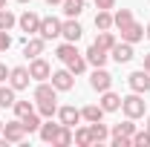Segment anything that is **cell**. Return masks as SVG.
Listing matches in <instances>:
<instances>
[{"label": "cell", "instance_id": "obj_23", "mask_svg": "<svg viewBox=\"0 0 150 147\" xmlns=\"http://www.w3.org/2000/svg\"><path fill=\"white\" fill-rule=\"evenodd\" d=\"M55 147H67V144H75V133L72 127H67V124H61V130H58V136H55V141H52Z\"/></svg>", "mask_w": 150, "mask_h": 147}, {"label": "cell", "instance_id": "obj_1", "mask_svg": "<svg viewBox=\"0 0 150 147\" xmlns=\"http://www.w3.org/2000/svg\"><path fill=\"white\" fill-rule=\"evenodd\" d=\"M144 104H147V101L142 98V92H130V95L121 98V110H124V115L133 118V121L144 115Z\"/></svg>", "mask_w": 150, "mask_h": 147}, {"label": "cell", "instance_id": "obj_31", "mask_svg": "<svg viewBox=\"0 0 150 147\" xmlns=\"http://www.w3.org/2000/svg\"><path fill=\"white\" fill-rule=\"evenodd\" d=\"M95 43H98L101 49H107V52H110L112 46H115V35H112L110 29H107V32H98V37H95Z\"/></svg>", "mask_w": 150, "mask_h": 147}, {"label": "cell", "instance_id": "obj_13", "mask_svg": "<svg viewBox=\"0 0 150 147\" xmlns=\"http://www.w3.org/2000/svg\"><path fill=\"white\" fill-rule=\"evenodd\" d=\"M84 58H87V64H90V66H104V64H107V58H110V52H107V49H101L98 43H93V46L84 52Z\"/></svg>", "mask_w": 150, "mask_h": 147}, {"label": "cell", "instance_id": "obj_44", "mask_svg": "<svg viewBox=\"0 0 150 147\" xmlns=\"http://www.w3.org/2000/svg\"><path fill=\"white\" fill-rule=\"evenodd\" d=\"M18 3H32V0H18Z\"/></svg>", "mask_w": 150, "mask_h": 147}, {"label": "cell", "instance_id": "obj_11", "mask_svg": "<svg viewBox=\"0 0 150 147\" xmlns=\"http://www.w3.org/2000/svg\"><path fill=\"white\" fill-rule=\"evenodd\" d=\"M133 55H136V52H133V43H127V40L115 43V46L110 49V58L115 61V64H130V61H133Z\"/></svg>", "mask_w": 150, "mask_h": 147}, {"label": "cell", "instance_id": "obj_27", "mask_svg": "<svg viewBox=\"0 0 150 147\" xmlns=\"http://www.w3.org/2000/svg\"><path fill=\"white\" fill-rule=\"evenodd\" d=\"M127 23H133V12L130 9H118V12L112 15V26H115V29H124Z\"/></svg>", "mask_w": 150, "mask_h": 147}, {"label": "cell", "instance_id": "obj_7", "mask_svg": "<svg viewBox=\"0 0 150 147\" xmlns=\"http://www.w3.org/2000/svg\"><path fill=\"white\" fill-rule=\"evenodd\" d=\"M49 81H52V87H55L58 92H69L75 87V75L69 72V69H58V72H52Z\"/></svg>", "mask_w": 150, "mask_h": 147}, {"label": "cell", "instance_id": "obj_8", "mask_svg": "<svg viewBox=\"0 0 150 147\" xmlns=\"http://www.w3.org/2000/svg\"><path fill=\"white\" fill-rule=\"evenodd\" d=\"M29 81H32V75H29V66H12L9 69V84L15 87V90H26L29 87Z\"/></svg>", "mask_w": 150, "mask_h": 147}, {"label": "cell", "instance_id": "obj_22", "mask_svg": "<svg viewBox=\"0 0 150 147\" xmlns=\"http://www.w3.org/2000/svg\"><path fill=\"white\" fill-rule=\"evenodd\" d=\"M87 127H90V136H93V144H101V141H107V136H110L107 124H101V121H93V124H87Z\"/></svg>", "mask_w": 150, "mask_h": 147}, {"label": "cell", "instance_id": "obj_35", "mask_svg": "<svg viewBox=\"0 0 150 147\" xmlns=\"http://www.w3.org/2000/svg\"><path fill=\"white\" fill-rule=\"evenodd\" d=\"M12 110H15L18 118H23V115H29V112L35 110V104H32V101H15V107H12Z\"/></svg>", "mask_w": 150, "mask_h": 147}, {"label": "cell", "instance_id": "obj_45", "mask_svg": "<svg viewBox=\"0 0 150 147\" xmlns=\"http://www.w3.org/2000/svg\"><path fill=\"white\" fill-rule=\"evenodd\" d=\"M0 133H3V121H0Z\"/></svg>", "mask_w": 150, "mask_h": 147}, {"label": "cell", "instance_id": "obj_40", "mask_svg": "<svg viewBox=\"0 0 150 147\" xmlns=\"http://www.w3.org/2000/svg\"><path fill=\"white\" fill-rule=\"evenodd\" d=\"M46 3H49V6H61L64 0H46Z\"/></svg>", "mask_w": 150, "mask_h": 147}, {"label": "cell", "instance_id": "obj_10", "mask_svg": "<svg viewBox=\"0 0 150 147\" xmlns=\"http://www.w3.org/2000/svg\"><path fill=\"white\" fill-rule=\"evenodd\" d=\"M29 75H32V81H49L52 66H49L43 58H32V64H29Z\"/></svg>", "mask_w": 150, "mask_h": 147}, {"label": "cell", "instance_id": "obj_39", "mask_svg": "<svg viewBox=\"0 0 150 147\" xmlns=\"http://www.w3.org/2000/svg\"><path fill=\"white\" fill-rule=\"evenodd\" d=\"M144 69H147V72H150V52H147V55H144Z\"/></svg>", "mask_w": 150, "mask_h": 147}, {"label": "cell", "instance_id": "obj_25", "mask_svg": "<svg viewBox=\"0 0 150 147\" xmlns=\"http://www.w3.org/2000/svg\"><path fill=\"white\" fill-rule=\"evenodd\" d=\"M75 55H78V49H75V43H69V40H64V43L55 49V58H58V61H64V64L72 61Z\"/></svg>", "mask_w": 150, "mask_h": 147}, {"label": "cell", "instance_id": "obj_29", "mask_svg": "<svg viewBox=\"0 0 150 147\" xmlns=\"http://www.w3.org/2000/svg\"><path fill=\"white\" fill-rule=\"evenodd\" d=\"M130 141H133V147H150V130L144 127V130H136L130 136Z\"/></svg>", "mask_w": 150, "mask_h": 147}, {"label": "cell", "instance_id": "obj_33", "mask_svg": "<svg viewBox=\"0 0 150 147\" xmlns=\"http://www.w3.org/2000/svg\"><path fill=\"white\" fill-rule=\"evenodd\" d=\"M38 112L43 118H52V115H58V104L55 101H38Z\"/></svg>", "mask_w": 150, "mask_h": 147}, {"label": "cell", "instance_id": "obj_12", "mask_svg": "<svg viewBox=\"0 0 150 147\" xmlns=\"http://www.w3.org/2000/svg\"><path fill=\"white\" fill-rule=\"evenodd\" d=\"M43 43H46V40H43V37L38 35V37H26V40H23V55L29 58V61H32V58H40L43 55Z\"/></svg>", "mask_w": 150, "mask_h": 147}, {"label": "cell", "instance_id": "obj_6", "mask_svg": "<svg viewBox=\"0 0 150 147\" xmlns=\"http://www.w3.org/2000/svg\"><path fill=\"white\" fill-rule=\"evenodd\" d=\"M90 87H93L95 92H104V90H110L112 87V75L104 69V66H95L93 75H90Z\"/></svg>", "mask_w": 150, "mask_h": 147}, {"label": "cell", "instance_id": "obj_37", "mask_svg": "<svg viewBox=\"0 0 150 147\" xmlns=\"http://www.w3.org/2000/svg\"><path fill=\"white\" fill-rule=\"evenodd\" d=\"M115 0H95V9H112Z\"/></svg>", "mask_w": 150, "mask_h": 147}, {"label": "cell", "instance_id": "obj_34", "mask_svg": "<svg viewBox=\"0 0 150 147\" xmlns=\"http://www.w3.org/2000/svg\"><path fill=\"white\" fill-rule=\"evenodd\" d=\"M133 133H136L133 118H127V121H121V124H115V127H112V136H133Z\"/></svg>", "mask_w": 150, "mask_h": 147}, {"label": "cell", "instance_id": "obj_41", "mask_svg": "<svg viewBox=\"0 0 150 147\" xmlns=\"http://www.w3.org/2000/svg\"><path fill=\"white\" fill-rule=\"evenodd\" d=\"M144 35H147V37H150V23H147V29H144Z\"/></svg>", "mask_w": 150, "mask_h": 147}, {"label": "cell", "instance_id": "obj_19", "mask_svg": "<svg viewBox=\"0 0 150 147\" xmlns=\"http://www.w3.org/2000/svg\"><path fill=\"white\" fill-rule=\"evenodd\" d=\"M81 118H84L87 124H93V121H104V107H101V104H87V107L81 110Z\"/></svg>", "mask_w": 150, "mask_h": 147}, {"label": "cell", "instance_id": "obj_18", "mask_svg": "<svg viewBox=\"0 0 150 147\" xmlns=\"http://www.w3.org/2000/svg\"><path fill=\"white\" fill-rule=\"evenodd\" d=\"M58 130H61V121L55 124L52 118H46V121L40 124V130H38V133H40V139H43L46 144H52V141H55V136H58Z\"/></svg>", "mask_w": 150, "mask_h": 147}, {"label": "cell", "instance_id": "obj_3", "mask_svg": "<svg viewBox=\"0 0 150 147\" xmlns=\"http://www.w3.org/2000/svg\"><path fill=\"white\" fill-rule=\"evenodd\" d=\"M3 136H6V141H9V144H20V141L26 139L23 121H20V118H15V121H6V124H3Z\"/></svg>", "mask_w": 150, "mask_h": 147}, {"label": "cell", "instance_id": "obj_38", "mask_svg": "<svg viewBox=\"0 0 150 147\" xmlns=\"http://www.w3.org/2000/svg\"><path fill=\"white\" fill-rule=\"evenodd\" d=\"M3 81H9V66H6V64H0V84H3Z\"/></svg>", "mask_w": 150, "mask_h": 147}, {"label": "cell", "instance_id": "obj_24", "mask_svg": "<svg viewBox=\"0 0 150 147\" xmlns=\"http://www.w3.org/2000/svg\"><path fill=\"white\" fill-rule=\"evenodd\" d=\"M95 29H98V32L112 29V12L110 9H98V15H95Z\"/></svg>", "mask_w": 150, "mask_h": 147}, {"label": "cell", "instance_id": "obj_28", "mask_svg": "<svg viewBox=\"0 0 150 147\" xmlns=\"http://www.w3.org/2000/svg\"><path fill=\"white\" fill-rule=\"evenodd\" d=\"M67 69H69L72 75H81L84 69H87V58H84L81 52H78V55H75L72 61H67Z\"/></svg>", "mask_w": 150, "mask_h": 147}, {"label": "cell", "instance_id": "obj_20", "mask_svg": "<svg viewBox=\"0 0 150 147\" xmlns=\"http://www.w3.org/2000/svg\"><path fill=\"white\" fill-rule=\"evenodd\" d=\"M61 9H64L67 18H81V12L87 9V0H64Z\"/></svg>", "mask_w": 150, "mask_h": 147}, {"label": "cell", "instance_id": "obj_26", "mask_svg": "<svg viewBox=\"0 0 150 147\" xmlns=\"http://www.w3.org/2000/svg\"><path fill=\"white\" fill-rule=\"evenodd\" d=\"M15 87H12V84H6V87H0V107H3V110H6V107H15V101H18V98H15Z\"/></svg>", "mask_w": 150, "mask_h": 147}, {"label": "cell", "instance_id": "obj_2", "mask_svg": "<svg viewBox=\"0 0 150 147\" xmlns=\"http://www.w3.org/2000/svg\"><path fill=\"white\" fill-rule=\"evenodd\" d=\"M127 84H130L133 92H142V95H147L150 92V72L142 66V69H136V72L127 75Z\"/></svg>", "mask_w": 150, "mask_h": 147}, {"label": "cell", "instance_id": "obj_42", "mask_svg": "<svg viewBox=\"0 0 150 147\" xmlns=\"http://www.w3.org/2000/svg\"><path fill=\"white\" fill-rule=\"evenodd\" d=\"M0 9H6V0H0Z\"/></svg>", "mask_w": 150, "mask_h": 147}, {"label": "cell", "instance_id": "obj_15", "mask_svg": "<svg viewBox=\"0 0 150 147\" xmlns=\"http://www.w3.org/2000/svg\"><path fill=\"white\" fill-rule=\"evenodd\" d=\"M58 121H61V124H67V127H75V124L81 121V110H75L72 104L58 107Z\"/></svg>", "mask_w": 150, "mask_h": 147}, {"label": "cell", "instance_id": "obj_9", "mask_svg": "<svg viewBox=\"0 0 150 147\" xmlns=\"http://www.w3.org/2000/svg\"><path fill=\"white\" fill-rule=\"evenodd\" d=\"M18 26L26 32V37H29V35H38V29H40V15H35V12L26 9V12L18 18Z\"/></svg>", "mask_w": 150, "mask_h": 147}, {"label": "cell", "instance_id": "obj_43", "mask_svg": "<svg viewBox=\"0 0 150 147\" xmlns=\"http://www.w3.org/2000/svg\"><path fill=\"white\" fill-rule=\"evenodd\" d=\"M144 127H147V130H150V115H147V124H144Z\"/></svg>", "mask_w": 150, "mask_h": 147}, {"label": "cell", "instance_id": "obj_14", "mask_svg": "<svg viewBox=\"0 0 150 147\" xmlns=\"http://www.w3.org/2000/svg\"><path fill=\"white\" fill-rule=\"evenodd\" d=\"M118 32H121V40H127V43H139V40L144 37V26L133 20V23H127V26L118 29Z\"/></svg>", "mask_w": 150, "mask_h": 147}, {"label": "cell", "instance_id": "obj_21", "mask_svg": "<svg viewBox=\"0 0 150 147\" xmlns=\"http://www.w3.org/2000/svg\"><path fill=\"white\" fill-rule=\"evenodd\" d=\"M20 121H23V130H26V133H38V130H40V124H43V115L32 110L29 115H23Z\"/></svg>", "mask_w": 150, "mask_h": 147}, {"label": "cell", "instance_id": "obj_32", "mask_svg": "<svg viewBox=\"0 0 150 147\" xmlns=\"http://www.w3.org/2000/svg\"><path fill=\"white\" fill-rule=\"evenodd\" d=\"M15 23H18V18H15L9 9H0V32H9Z\"/></svg>", "mask_w": 150, "mask_h": 147}, {"label": "cell", "instance_id": "obj_17", "mask_svg": "<svg viewBox=\"0 0 150 147\" xmlns=\"http://www.w3.org/2000/svg\"><path fill=\"white\" fill-rule=\"evenodd\" d=\"M98 104L104 107V112H115V110H121V95H115L112 90H104Z\"/></svg>", "mask_w": 150, "mask_h": 147}, {"label": "cell", "instance_id": "obj_5", "mask_svg": "<svg viewBox=\"0 0 150 147\" xmlns=\"http://www.w3.org/2000/svg\"><path fill=\"white\" fill-rule=\"evenodd\" d=\"M81 35H84V29H81L78 18H67L64 23H61V37H64V40L78 43V40H81Z\"/></svg>", "mask_w": 150, "mask_h": 147}, {"label": "cell", "instance_id": "obj_30", "mask_svg": "<svg viewBox=\"0 0 150 147\" xmlns=\"http://www.w3.org/2000/svg\"><path fill=\"white\" fill-rule=\"evenodd\" d=\"M75 144H78V147H93L90 127H78V130H75Z\"/></svg>", "mask_w": 150, "mask_h": 147}, {"label": "cell", "instance_id": "obj_4", "mask_svg": "<svg viewBox=\"0 0 150 147\" xmlns=\"http://www.w3.org/2000/svg\"><path fill=\"white\" fill-rule=\"evenodd\" d=\"M61 23L64 20H58V18H40V29H38V35L43 37V40H52V37H61Z\"/></svg>", "mask_w": 150, "mask_h": 147}, {"label": "cell", "instance_id": "obj_16", "mask_svg": "<svg viewBox=\"0 0 150 147\" xmlns=\"http://www.w3.org/2000/svg\"><path fill=\"white\" fill-rule=\"evenodd\" d=\"M38 101H58V90L52 84H46V81H38L35 87V104Z\"/></svg>", "mask_w": 150, "mask_h": 147}, {"label": "cell", "instance_id": "obj_36", "mask_svg": "<svg viewBox=\"0 0 150 147\" xmlns=\"http://www.w3.org/2000/svg\"><path fill=\"white\" fill-rule=\"evenodd\" d=\"M110 141H112V147H133L130 136H112Z\"/></svg>", "mask_w": 150, "mask_h": 147}]
</instances>
